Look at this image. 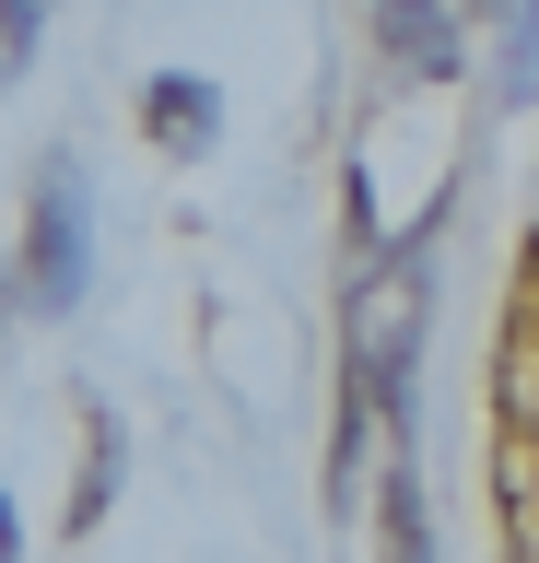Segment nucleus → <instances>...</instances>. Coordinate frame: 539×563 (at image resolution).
Listing matches in <instances>:
<instances>
[{"instance_id":"0eeeda50","label":"nucleus","mask_w":539,"mask_h":563,"mask_svg":"<svg viewBox=\"0 0 539 563\" xmlns=\"http://www.w3.org/2000/svg\"><path fill=\"white\" fill-rule=\"evenodd\" d=\"M47 24V0H0V70H24V47H36Z\"/></svg>"},{"instance_id":"39448f33","label":"nucleus","mask_w":539,"mask_h":563,"mask_svg":"<svg viewBox=\"0 0 539 563\" xmlns=\"http://www.w3.org/2000/svg\"><path fill=\"white\" fill-rule=\"evenodd\" d=\"M539 95V0H516L504 12V106H528Z\"/></svg>"},{"instance_id":"423d86ee","label":"nucleus","mask_w":539,"mask_h":563,"mask_svg":"<svg viewBox=\"0 0 539 563\" xmlns=\"http://www.w3.org/2000/svg\"><path fill=\"white\" fill-rule=\"evenodd\" d=\"M388 552H398V563H434V540H423V493H411V470H388Z\"/></svg>"},{"instance_id":"6e6552de","label":"nucleus","mask_w":539,"mask_h":563,"mask_svg":"<svg viewBox=\"0 0 539 563\" xmlns=\"http://www.w3.org/2000/svg\"><path fill=\"white\" fill-rule=\"evenodd\" d=\"M12 552H24V517H12V493H0V563H12Z\"/></svg>"},{"instance_id":"f03ea898","label":"nucleus","mask_w":539,"mask_h":563,"mask_svg":"<svg viewBox=\"0 0 539 563\" xmlns=\"http://www.w3.org/2000/svg\"><path fill=\"white\" fill-rule=\"evenodd\" d=\"M82 282H94V223H82V176L47 165L36 188V223H24V306H82Z\"/></svg>"},{"instance_id":"20e7f679","label":"nucleus","mask_w":539,"mask_h":563,"mask_svg":"<svg viewBox=\"0 0 539 563\" xmlns=\"http://www.w3.org/2000/svg\"><path fill=\"white\" fill-rule=\"evenodd\" d=\"M212 106L223 95L200 82V70H153V82H142V130L165 141V153H212V130H223Z\"/></svg>"},{"instance_id":"7ed1b4c3","label":"nucleus","mask_w":539,"mask_h":563,"mask_svg":"<svg viewBox=\"0 0 539 563\" xmlns=\"http://www.w3.org/2000/svg\"><path fill=\"white\" fill-rule=\"evenodd\" d=\"M375 47L398 70H423V82H446L458 70V12L446 0H375Z\"/></svg>"},{"instance_id":"f257e3e1","label":"nucleus","mask_w":539,"mask_h":563,"mask_svg":"<svg viewBox=\"0 0 539 563\" xmlns=\"http://www.w3.org/2000/svg\"><path fill=\"white\" fill-rule=\"evenodd\" d=\"M423 294H434V258L423 235L388 246L352 294V387H375V411H398V376H411V352H423Z\"/></svg>"}]
</instances>
